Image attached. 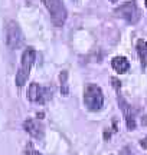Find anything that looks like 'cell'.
Masks as SVG:
<instances>
[{
    "mask_svg": "<svg viewBox=\"0 0 147 155\" xmlns=\"http://www.w3.org/2000/svg\"><path fill=\"white\" fill-rule=\"evenodd\" d=\"M35 59H36V50L33 48L25 49L22 59H20V66L17 69L16 78H15V82H16V85L19 88H22L23 85L28 82V78L30 75V69L33 66Z\"/></svg>",
    "mask_w": 147,
    "mask_h": 155,
    "instance_id": "obj_1",
    "label": "cell"
},
{
    "mask_svg": "<svg viewBox=\"0 0 147 155\" xmlns=\"http://www.w3.org/2000/svg\"><path fill=\"white\" fill-rule=\"evenodd\" d=\"M42 3L45 5V7L51 15V20L53 26L62 28L68 17V12H67V7L62 3V0H42Z\"/></svg>",
    "mask_w": 147,
    "mask_h": 155,
    "instance_id": "obj_2",
    "label": "cell"
},
{
    "mask_svg": "<svg viewBox=\"0 0 147 155\" xmlns=\"http://www.w3.org/2000/svg\"><path fill=\"white\" fill-rule=\"evenodd\" d=\"M84 104L85 106L92 112L100 111L104 105V95H102L101 88L95 83L87 85L84 91Z\"/></svg>",
    "mask_w": 147,
    "mask_h": 155,
    "instance_id": "obj_3",
    "label": "cell"
},
{
    "mask_svg": "<svg viewBox=\"0 0 147 155\" xmlns=\"http://www.w3.org/2000/svg\"><path fill=\"white\" fill-rule=\"evenodd\" d=\"M25 42L23 33L20 30V26L15 20H9L6 25V45L12 50L19 49Z\"/></svg>",
    "mask_w": 147,
    "mask_h": 155,
    "instance_id": "obj_4",
    "label": "cell"
},
{
    "mask_svg": "<svg viewBox=\"0 0 147 155\" xmlns=\"http://www.w3.org/2000/svg\"><path fill=\"white\" fill-rule=\"evenodd\" d=\"M114 13L117 16L123 17L124 20H127L131 25H136L138 22V19H140V10L137 9L134 2H125V3H123V5L118 6L114 10Z\"/></svg>",
    "mask_w": 147,
    "mask_h": 155,
    "instance_id": "obj_5",
    "label": "cell"
},
{
    "mask_svg": "<svg viewBox=\"0 0 147 155\" xmlns=\"http://www.w3.org/2000/svg\"><path fill=\"white\" fill-rule=\"evenodd\" d=\"M52 96V89L43 88L39 83H30L28 89V98L30 102L35 104H45L46 101Z\"/></svg>",
    "mask_w": 147,
    "mask_h": 155,
    "instance_id": "obj_6",
    "label": "cell"
},
{
    "mask_svg": "<svg viewBox=\"0 0 147 155\" xmlns=\"http://www.w3.org/2000/svg\"><path fill=\"white\" fill-rule=\"evenodd\" d=\"M117 102H118V106L121 108V111H123V115H124V118H125V124H127L128 131H134V129H136V118H134L133 108L128 105V102H127L121 95L117 96Z\"/></svg>",
    "mask_w": 147,
    "mask_h": 155,
    "instance_id": "obj_7",
    "label": "cell"
},
{
    "mask_svg": "<svg viewBox=\"0 0 147 155\" xmlns=\"http://www.w3.org/2000/svg\"><path fill=\"white\" fill-rule=\"evenodd\" d=\"M23 129L32 137L36 139H42L43 138V127L38 119L33 118H28L26 121L23 122Z\"/></svg>",
    "mask_w": 147,
    "mask_h": 155,
    "instance_id": "obj_8",
    "label": "cell"
},
{
    "mask_svg": "<svg viewBox=\"0 0 147 155\" xmlns=\"http://www.w3.org/2000/svg\"><path fill=\"white\" fill-rule=\"evenodd\" d=\"M111 66L117 73H125L130 69V62L124 56H115L111 61Z\"/></svg>",
    "mask_w": 147,
    "mask_h": 155,
    "instance_id": "obj_9",
    "label": "cell"
},
{
    "mask_svg": "<svg viewBox=\"0 0 147 155\" xmlns=\"http://www.w3.org/2000/svg\"><path fill=\"white\" fill-rule=\"evenodd\" d=\"M137 53H138V58L142 61L143 68L146 66V59H147V40H143L140 39L137 42Z\"/></svg>",
    "mask_w": 147,
    "mask_h": 155,
    "instance_id": "obj_10",
    "label": "cell"
},
{
    "mask_svg": "<svg viewBox=\"0 0 147 155\" xmlns=\"http://www.w3.org/2000/svg\"><path fill=\"white\" fill-rule=\"evenodd\" d=\"M59 82H61V94L63 96H68L69 88H68V72L67 71H62L59 73Z\"/></svg>",
    "mask_w": 147,
    "mask_h": 155,
    "instance_id": "obj_11",
    "label": "cell"
},
{
    "mask_svg": "<svg viewBox=\"0 0 147 155\" xmlns=\"http://www.w3.org/2000/svg\"><path fill=\"white\" fill-rule=\"evenodd\" d=\"M23 155H42V154L35 150V148H33V144H32V142H28V144H26V147H25Z\"/></svg>",
    "mask_w": 147,
    "mask_h": 155,
    "instance_id": "obj_12",
    "label": "cell"
},
{
    "mask_svg": "<svg viewBox=\"0 0 147 155\" xmlns=\"http://www.w3.org/2000/svg\"><path fill=\"white\" fill-rule=\"evenodd\" d=\"M120 155H136V154L133 152V150H131L130 147H124L123 150L120 151Z\"/></svg>",
    "mask_w": 147,
    "mask_h": 155,
    "instance_id": "obj_13",
    "label": "cell"
},
{
    "mask_svg": "<svg viewBox=\"0 0 147 155\" xmlns=\"http://www.w3.org/2000/svg\"><path fill=\"white\" fill-rule=\"evenodd\" d=\"M111 82H113V86H114L115 89H117V91H118V89L121 88V82H120L117 78H111Z\"/></svg>",
    "mask_w": 147,
    "mask_h": 155,
    "instance_id": "obj_14",
    "label": "cell"
},
{
    "mask_svg": "<svg viewBox=\"0 0 147 155\" xmlns=\"http://www.w3.org/2000/svg\"><path fill=\"white\" fill-rule=\"evenodd\" d=\"M140 147H142L143 150H147V137L144 139H142V141H140Z\"/></svg>",
    "mask_w": 147,
    "mask_h": 155,
    "instance_id": "obj_15",
    "label": "cell"
},
{
    "mask_svg": "<svg viewBox=\"0 0 147 155\" xmlns=\"http://www.w3.org/2000/svg\"><path fill=\"white\" fill-rule=\"evenodd\" d=\"M111 2H113V3H115V2H117V0H111Z\"/></svg>",
    "mask_w": 147,
    "mask_h": 155,
    "instance_id": "obj_16",
    "label": "cell"
},
{
    "mask_svg": "<svg viewBox=\"0 0 147 155\" xmlns=\"http://www.w3.org/2000/svg\"><path fill=\"white\" fill-rule=\"evenodd\" d=\"M146 7H147V0H146Z\"/></svg>",
    "mask_w": 147,
    "mask_h": 155,
    "instance_id": "obj_17",
    "label": "cell"
}]
</instances>
